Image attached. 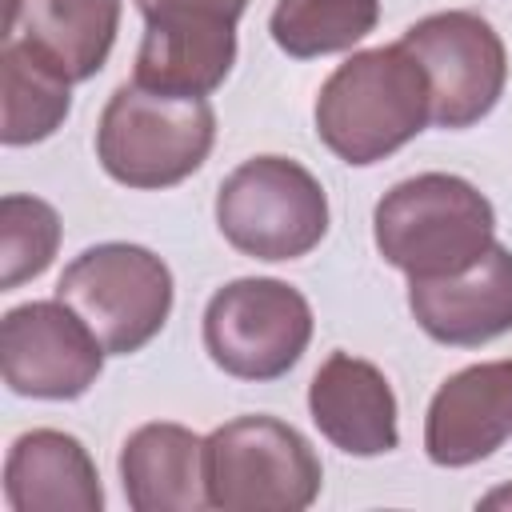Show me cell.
<instances>
[{
	"instance_id": "6da1fadb",
	"label": "cell",
	"mask_w": 512,
	"mask_h": 512,
	"mask_svg": "<svg viewBox=\"0 0 512 512\" xmlns=\"http://www.w3.org/2000/svg\"><path fill=\"white\" fill-rule=\"evenodd\" d=\"M432 120L424 68L400 48H368L344 60L316 96V136L344 164H376Z\"/></svg>"
},
{
	"instance_id": "7a4b0ae2",
	"label": "cell",
	"mask_w": 512,
	"mask_h": 512,
	"mask_svg": "<svg viewBox=\"0 0 512 512\" xmlns=\"http://www.w3.org/2000/svg\"><path fill=\"white\" fill-rule=\"evenodd\" d=\"M488 196L448 172H424L384 192L372 212L380 256L408 280H436L472 268L496 240Z\"/></svg>"
},
{
	"instance_id": "3957f363",
	"label": "cell",
	"mask_w": 512,
	"mask_h": 512,
	"mask_svg": "<svg viewBox=\"0 0 512 512\" xmlns=\"http://www.w3.org/2000/svg\"><path fill=\"white\" fill-rule=\"evenodd\" d=\"M216 112L204 96H168L144 84H120L96 128V156L116 184L172 188L212 152Z\"/></svg>"
},
{
	"instance_id": "277c9868",
	"label": "cell",
	"mask_w": 512,
	"mask_h": 512,
	"mask_svg": "<svg viewBox=\"0 0 512 512\" xmlns=\"http://www.w3.org/2000/svg\"><path fill=\"white\" fill-rule=\"evenodd\" d=\"M204 492L220 512H300L320 496V460L292 424L236 416L204 440Z\"/></svg>"
},
{
	"instance_id": "5b68a950",
	"label": "cell",
	"mask_w": 512,
	"mask_h": 512,
	"mask_svg": "<svg viewBox=\"0 0 512 512\" xmlns=\"http://www.w3.org/2000/svg\"><path fill=\"white\" fill-rule=\"evenodd\" d=\"M216 228L252 260H300L328 232L320 180L288 156H252L216 192Z\"/></svg>"
},
{
	"instance_id": "8992f818",
	"label": "cell",
	"mask_w": 512,
	"mask_h": 512,
	"mask_svg": "<svg viewBox=\"0 0 512 512\" xmlns=\"http://www.w3.org/2000/svg\"><path fill=\"white\" fill-rule=\"evenodd\" d=\"M64 300L112 356L140 352L172 312V272L140 244H96L80 252L60 284Z\"/></svg>"
},
{
	"instance_id": "52a82bcc",
	"label": "cell",
	"mask_w": 512,
	"mask_h": 512,
	"mask_svg": "<svg viewBox=\"0 0 512 512\" xmlns=\"http://www.w3.org/2000/svg\"><path fill=\"white\" fill-rule=\"evenodd\" d=\"M312 340V308L284 280H232L204 308V348L236 380L284 376Z\"/></svg>"
},
{
	"instance_id": "ba28073f",
	"label": "cell",
	"mask_w": 512,
	"mask_h": 512,
	"mask_svg": "<svg viewBox=\"0 0 512 512\" xmlns=\"http://www.w3.org/2000/svg\"><path fill=\"white\" fill-rule=\"evenodd\" d=\"M144 40L136 52V84L168 96L216 92L236 60V20L248 0H136Z\"/></svg>"
},
{
	"instance_id": "9c48e42d",
	"label": "cell",
	"mask_w": 512,
	"mask_h": 512,
	"mask_svg": "<svg viewBox=\"0 0 512 512\" xmlns=\"http://www.w3.org/2000/svg\"><path fill=\"white\" fill-rule=\"evenodd\" d=\"M400 48L424 68L432 92V124L440 128H468L484 120L504 96V40L476 12L424 16L400 36Z\"/></svg>"
},
{
	"instance_id": "30bf717a",
	"label": "cell",
	"mask_w": 512,
	"mask_h": 512,
	"mask_svg": "<svg viewBox=\"0 0 512 512\" xmlns=\"http://www.w3.org/2000/svg\"><path fill=\"white\" fill-rule=\"evenodd\" d=\"M104 364V344L64 300H32L0 324V372L16 396L76 400Z\"/></svg>"
},
{
	"instance_id": "8fae6325",
	"label": "cell",
	"mask_w": 512,
	"mask_h": 512,
	"mask_svg": "<svg viewBox=\"0 0 512 512\" xmlns=\"http://www.w3.org/2000/svg\"><path fill=\"white\" fill-rule=\"evenodd\" d=\"M512 436V360L448 376L424 416V452L440 468L488 460Z\"/></svg>"
},
{
	"instance_id": "7c38bea8",
	"label": "cell",
	"mask_w": 512,
	"mask_h": 512,
	"mask_svg": "<svg viewBox=\"0 0 512 512\" xmlns=\"http://www.w3.org/2000/svg\"><path fill=\"white\" fill-rule=\"evenodd\" d=\"M416 324L452 348H476L512 332V252L492 244L472 268L436 280H408Z\"/></svg>"
},
{
	"instance_id": "4fadbf2b",
	"label": "cell",
	"mask_w": 512,
	"mask_h": 512,
	"mask_svg": "<svg viewBox=\"0 0 512 512\" xmlns=\"http://www.w3.org/2000/svg\"><path fill=\"white\" fill-rule=\"evenodd\" d=\"M312 424L348 456H384L400 444L396 396L384 372L360 356L332 352L308 384Z\"/></svg>"
},
{
	"instance_id": "5bb4252c",
	"label": "cell",
	"mask_w": 512,
	"mask_h": 512,
	"mask_svg": "<svg viewBox=\"0 0 512 512\" xmlns=\"http://www.w3.org/2000/svg\"><path fill=\"white\" fill-rule=\"evenodd\" d=\"M120 0H8L4 40H20L68 84L96 76L116 44Z\"/></svg>"
},
{
	"instance_id": "9a60e30c",
	"label": "cell",
	"mask_w": 512,
	"mask_h": 512,
	"mask_svg": "<svg viewBox=\"0 0 512 512\" xmlns=\"http://www.w3.org/2000/svg\"><path fill=\"white\" fill-rule=\"evenodd\" d=\"M4 500L12 512H100L104 488L76 436L32 428L8 448Z\"/></svg>"
},
{
	"instance_id": "2e32d148",
	"label": "cell",
	"mask_w": 512,
	"mask_h": 512,
	"mask_svg": "<svg viewBox=\"0 0 512 512\" xmlns=\"http://www.w3.org/2000/svg\"><path fill=\"white\" fill-rule=\"evenodd\" d=\"M124 496L136 512H196L204 492V440L184 424H144L120 452Z\"/></svg>"
},
{
	"instance_id": "e0dca14e",
	"label": "cell",
	"mask_w": 512,
	"mask_h": 512,
	"mask_svg": "<svg viewBox=\"0 0 512 512\" xmlns=\"http://www.w3.org/2000/svg\"><path fill=\"white\" fill-rule=\"evenodd\" d=\"M0 80H4V120L0 140L8 148L48 140L68 116V80L40 64L20 40H4L0 52Z\"/></svg>"
},
{
	"instance_id": "ac0fdd59",
	"label": "cell",
	"mask_w": 512,
	"mask_h": 512,
	"mask_svg": "<svg viewBox=\"0 0 512 512\" xmlns=\"http://www.w3.org/2000/svg\"><path fill=\"white\" fill-rule=\"evenodd\" d=\"M380 20V0H276L268 32L296 60L344 52Z\"/></svg>"
},
{
	"instance_id": "d6986e66",
	"label": "cell",
	"mask_w": 512,
	"mask_h": 512,
	"mask_svg": "<svg viewBox=\"0 0 512 512\" xmlns=\"http://www.w3.org/2000/svg\"><path fill=\"white\" fill-rule=\"evenodd\" d=\"M60 248V216L52 204L36 196H4L0 200V288H20L40 276Z\"/></svg>"
},
{
	"instance_id": "ffe728a7",
	"label": "cell",
	"mask_w": 512,
	"mask_h": 512,
	"mask_svg": "<svg viewBox=\"0 0 512 512\" xmlns=\"http://www.w3.org/2000/svg\"><path fill=\"white\" fill-rule=\"evenodd\" d=\"M480 504H484V508H512V488H500V492L484 496Z\"/></svg>"
}]
</instances>
